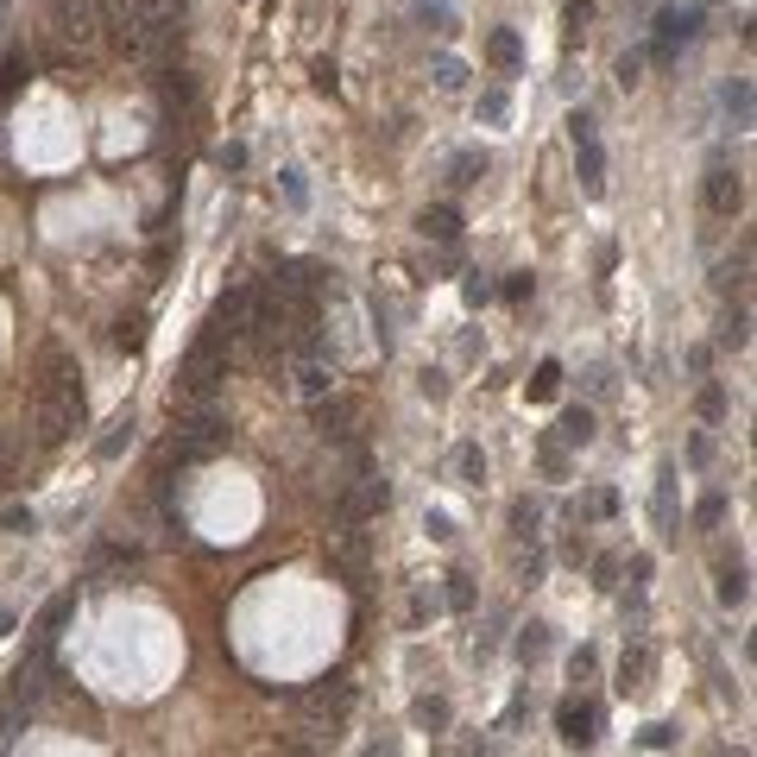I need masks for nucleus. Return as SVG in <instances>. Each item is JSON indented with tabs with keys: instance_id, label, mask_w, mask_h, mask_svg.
<instances>
[{
	"instance_id": "1",
	"label": "nucleus",
	"mask_w": 757,
	"mask_h": 757,
	"mask_svg": "<svg viewBox=\"0 0 757 757\" xmlns=\"http://www.w3.org/2000/svg\"><path fill=\"white\" fill-rule=\"evenodd\" d=\"M76 424H83V386H76L70 361L51 347V354H45V386H38V436H45V442H63Z\"/></svg>"
},
{
	"instance_id": "2",
	"label": "nucleus",
	"mask_w": 757,
	"mask_h": 757,
	"mask_svg": "<svg viewBox=\"0 0 757 757\" xmlns=\"http://www.w3.org/2000/svg\"><path fill=\"white\" fill-rule=\"evenodd\" d=\"M221 379H228V341L203 329V341H196V347H190V361H183L178 392H183V398H209Z\"/></svg>"
},
{
	"instance_id": "3",
	"label": "nucleus",
	"mask_w": 757,
	"mask_h": 757,
	"mask_svg": "<svg viewBox=\"0 0 757 757\" xmlns=\"http://www.w3.org/2000/svg\"><path fill=\"white\" fill-rule=\"evenodd\" d=\"M569 146H575V178L587 196L606 190V146H600V126L594 114H569Z\"/></svg>"
},
{
	"instance_id": "4",
	"label": "nucleus",
	"mask_w": 757,
	"mask_h": 757,
	"mask_svg": "<svg viewBox=\"0 0 757 757\" xmlns=\"http://www.w3.org/2000/svg\"><path fill=\"white\" fill-rule=\"evenodd\" d=\"M228 449V417H215V411H196V417H183L178 436H171V461H203V454Z\"/></svg>"
},
{
	"instance_id": "5",
	"label": "nucleus",
	"mask_w": 757,
	"mask_h": 757,
	"mask_svg": "<svg viewBox=\"0 0 757 757\" xmlns=\"http://www.w3.org/2000/svg\"><path fill=\"white\" fill-rule=\"evenodd\" d=\"M253 303H259V291H253V284H228V291L215 297V309H209V334H221V341H241V334L253 329Z\"/></svg>"
},
{
	"instance_id": "6",
	"label": "nucleus",
	"mask_w": 757,
	"mask_h": 757,
	"mask_svg": "<svg viewBox=\"0 0 757 757\" xmlns=\"http://www.w3.org/2000/svg\"><path fill=\"white\" fill-rule=\"evenodd\" d=\"M695 26H700L695 7H682V13L669 7V13H657V38H650V58H657V63H675V51H682V45L695 38Z\"/></svg>"
},
{
	"instance_id": "7",
	"label": "nucleus",
	"mask_w": 757,
	"mask_h": 757,
	"mask_svg": "<svg viewBox=\"0 0 757 757\" xmlns=\"http://www.w3.org/2000/svg\"><path fill=\"white\" fill-rule=\"evenodd\" d=\"M700 196H707V209H713V215H738V209H745V178H738L732 164H713Z\"/></svg>"
},
{
	"instance_id": "8",
	"label": "nucleus",
	"mask_w": 757,
	"mask_h": 757,
	"mask_svg": "<svg viewBox=\"0 0 757 757\" xmlns=\"http://www.w3.org/2000/svg\"><path fill=\"white\" fill-rule=\"evenodd\" d=\"M51 26H58V38H70V45H89L95 38V0H51Z\"/></svg>"
},
{
	"instance_id": "9",
	"label": "nucleus",
	"mask_w": 757,
	"mask_h": 757,
	"mask_svg": "<svg viewBox=\"0 0 757 757\" xmlns=\"http://www.w3.org/2000/svg\"><path fill=\"white\" fill-rule=\"evenodd\" d=\"M291 386H297V398H309V404L329 398L334 392V361L329 354H297V379H291Z\"/></svg>"
},
{
	"instance_id": "10",
	"label": "nucleus",
	"mask_w": 757,
	"mask_h": 757,
	"mask_svg": "<svg viewBox=\"0 0 757 757\" xmlns=\"http://www.w3.org/2000/svg\"><path fill=\"white\" fill-rule=\"evenodd\" d=\"M555 727L569 745H594V727H600V707H587V700H562V713H555Z\"/></svg>"
},
{
	"instance_id": "11",
	"label": "nucleus",
	"mask_w": 757,
	"mask_h": 757,
	"mask_svg": "<svg viewBox=\"0 0 757 757\" xmlns=\"http://www.w3.org/2000/svg\"><path fill=\"white\" fill-rule=\"evenodd\" d=\"M386 499H392V486L373 480V474H361V486L341 499V512H347V517H373V512H386Z\"/></svg>"
},
{
	"instance_id": "12",
	"label": "nucleus",
	"mask_w": 757,
	"mask_h": 757,
	"mask_svg": "<svg viewBox=\"0 0 757 757\" xmlns=\"http://www.w3.org/2000/svg\"><path fill=\"white\" fill-rule=\"evenodd\" d=\"M720 101H727V121L745 133V126H752V83H745V76H732L727 89H720Z\"/></svg>"
},
{
	"instance_id": "13",
	"label": "nucleus",
	"mask_w": 757,
	"mask_h": 757,
	"mask_svg": "<svg viewBox=\"0 0 757 757\" xmlns=\"http://www.w3.org/2000/svg\"><path fill=\"white\" fill-rule=\"evenodd\" d=\"M417 228H424V241H461V215L454 209H424V221H417Z\"/></svg>"
},
{
	"instance_id": "14",
	"label": "nucleus",
	"mask_w": 757,
	"mask_h": 757,
	"mask_svg": "<svg viewBox=\"0 0 757 757\" xmlns=\"http://www.w3.org/2000/svg\"><path fill=\"white\" fill-rule=\"evenodd\" d=\"M555 436H562L569 449H587V442H594V411H562Z\"/></svg>"
},
{
	"instance_id": "15",
	"label": "nucleus",
	"mask_w": 757,
	"mask_h": 757,
	"mask_svg": "<svg viewBox=\"0 0 757 757\" xmlns=\"http://www.w3.org/2000/svg\"><path fill=\"white\" fill-rule=\"evenodd\" d=\"M486 178V151H454L449 158V183L454 190H467V183H480Z\"/></svg>"
},
{
	"instance_id": "16",
	"label": "nucleus",
	"mask_w": 757,
	"mask_h": 757,
	"mask_svg": "<svg viewBox=\"0 0 757 757\" xmlns=\"http://www.w3.org/2000/svg\"><path fill=\"white\" fill-rule=\"evenodd\" d=\"M486 58L499 63V70H517V63H524V45H517V32H492V38H486Z\"/></svg>"
},
{
	"instance_id": "17",
	"label": "nucleus",
	"mask_w": 757,
	"mask_h": 757,
	"mask_svg": "<svg viewBox=\"0 0 757 757\" xmlns=\"http://www.w3.org/2000/svg\"><path fill=\"white\" fill-rule=\"evenodd\" d=\"M70 606H76V594H58V600L45 606V619H38V650H51V637H58V625L70 619Z\"/></svg>"
},
{
	"instance_id": "18",
	"label": "nucleus",
	"mask_w": 757,
	"mask_h": 757,
	"mask_svg": "<svg viewBox=\"0 0 757 757\" xmlns=\"http://www.w3.org/2000/svg\"><path fill=\"white\" fill-rule=\"evenodd\" d=\"M347 700H354V688H347V675H329L316 695H309V707H329V713H347Z\"/></svg>"
},
{
	"instance_id": "19",
	"label": "nucleus",
	"mask_w": 757,
	"mask_h": 757,
	"mask_svg": "<svg viewBox=\"0 0 757 757\" xmlns=\"http://www.w3.org/2000/svg\"><path fill=\"white\" fill-rule=\"evenodd\" d=\"M126 442H133V417H114V424H108V436L95 442V454H101V461H121Z\"/></svg>"
},
{
	"instance_id": "20",
	"label": "nucleus",
	"mask_w": 757,
	"mask_h": 757,
	"mask_svg": "<svg viewBox=\"0 0 757 757\" xmlns=\"http://www.w3.org/2000/svg\"><path fill=\"white\" fill-rule=\"evenodd\" d=\"M454 474H461V486H480L486 480V454L474 449V442H461V449H454Z\"/></svg>"
},
{
	"instance_id": "21",
	"label": "nucleus",
	"mask_w": 757,
	"mask_h": 757,
	"mask_svg": "<svg viewBox=\"0 0 757 757\" xmlns=\"http://www.w3.org/2000/svg\"><path fill=\"white\" fill-rule=\"evenodd\" d=\"M657 524H675V467L657 474Z\"/></svg>"
},
{
	"instance_id": "22",
	"label": "nucleus",
	"mask_w": 757,
	"mask_h": 757,
	"mask_svg": "<svg viewBox=\"0 0 757 757\" xmlns=\"http://www.w3.org/2000/svg\"><path fill=\"white\" fill-rule=\"evenodd\" d=\"M720 600H727V606H745V569H738V562H727V569H720Z\"/></svg>"
},
{
	"instance_id": "23",
	"label": "nucleus",
	"mask_w": 757,
	"mask_h": 757,
	"mask_svg": "<svg viewBox=\"0 0 757 757\" xmlns=\"http://www.w3.org/2000/svg\"><path fill=\"white\" fill-rule=\"evenodd\" d=\"M544 650H549V625H524V637H517V657H524V663H537Z\"/></svg>"
},
{
	"instance_id": "24",
	"label": "nucleus",
	"mask_w": 757,
	"mask_h": 757,
	"mask_svg": "<svg viewBox=\"0 0 757 757\" xmlns=\"http://www.w3.org/2000/svg\"><path fill=\"white\" fill-rule=\"evenodd\" d=\"M512 537H530V544H537V505H530V499H512Z\"/></svg>"
},
{
	"instance_id": "25",
	"label": "nucleus",
	"mask_w": 757,
	"mask_h": 757,
	"mask_svg": "<svg viewBox=\"0 0 757 757\" xmlns=\"http://www.w3.org/2000/svg\"><path fill=\"white\" fill-rule=\"evenodd\" d=\"M429 76H436V89H461V83H467V70H461L454 58H436L429 63Z\"/></svg>"
},
{
	"instance_id": "26",
	"label": "nucleus",
	"mask_w": 757,
	"mask_h": 757,
	"mask_svg": "<svg viewBox=\"0 0 757 757\" xmlns=\"http://www.w3.org/2000/svg\"><path fill=\"white\" fill-rule=\"evenodd\" d=\"M505 114H512V101H505V89H486V95H480V121H486V126H499Z\"/></svg>"
},
{
	"instance_id": "27",
	"label": "nucleus",
	"mask_w": 757,
	"mask_h": 757,
	"mask_svg": "<svg viewBox=\"0 0 757 757\" xmlns=\"http://www.w3.org/2000/svg\"><path fill=\"white\" fill-rule=\"evenodd\" d=\"M316 404H322V398H316ZM316 424H322V436H347V404H322V411H316Z\"/></svg>"
},
{
	"instance_id": "28",
	"label": "nucleus",
	"mask_w": 757,
	"mask_h": 757,
	"mask_svg": "<svg viewBox=\"0 0 757 757\" xmlns=\"http://www.w3.org/2000/svg\"><path fill=\"white\" fill-rule=\"evenodd\" d=\"M675 738H682L675 727H644V732H637V745H644V752H669Z\"/></svg>"
},
{
	"instance_id": "29",
	"label": "nucleus",
	"mask_w": 757,
	"mask_h": 757,
	"mask_svg": "<svg viewBox=\"0 0 757 757\" xmlns=\"http://www.w3.org/2000/svg\"><path fill=\"white\" fill-rule=\"evenodd\" d=\"M417 727H449V700H417Z\"/></svg>"
},
{
	"instance_id": "30",
	"label": "nucleus",
	"mask_w": 757,
	"mask_h": 757,
	"mask_svg": "<svg viewBox=\"0 0 757 757\" xmlns=\"http://www.w3.org/2000/svg\"><path fill=\"white\" fill-rule=\"evenodd\" d=\"M555 379H562V366H555V361L537 366V379H530V398H555Z\"/></svg>"
},
{
	"instance_id": "31",
	"label": "nucleus",
	"mask_w": 757,
	"mask_h": 757,
	"mask_svg": "<svg viewBox=\"0 0 757 757\" xmlns=\"http://www.w3.org/2000/svg\"><path fill=\"white\" fill-rule=\"evenodd\" d=\"M700 417H707V424H720V417H727V392H720V386H707V392H700Z\"/></svg>"
},
{
	"instance_id": "32",
	"label": "nucleus",
	"mask_w": 757,
	"mask_h": 757,
	"mask_svg": "<svg viewBox=\"0 0 757 757\" xmlns=\"http://www.w3.org/2000/svg\"><path fill=\"white\" fill-rule=\"evenodd\" d=\"M745 272H752V253H738V259H727V266H720V284H745Z\"/></svg>"
},
{
	"instance_id": "33",
	"label": "nucleus",
	"mask_w": 757,
	"mask_h": 757,
	"mask_svg": "<svg viewBox=\"0 0 757 757\" xmlns=\"http://www.w3.org/2000/svg\"><path fill=\"white\" fill-rule=\"evenodd\" d=\"M720 341H727V347H745V309H732L727 322H720Z\"/></svg>"
},
{
	"instance_id": "34",
	"label": "nucleus",
	"mask_w": 757,
	"mask_h": 757,
	"mask_svg": "<svg viewBox=\"0 0 757 757\" xmlns=\"http://www.w3.org/2000/svg\"><path fill=\"white\" fill-rule=\"evenodd\" d=\"M695 517H700V524H720V517H727V492H707Z\"/></svg>"
},
{
	"instance_id": "35",
	"label": "nucleus",
	"mask_w": 757,
	"mask_h": 757,
	"mask_svg": "<svg viewBox=\"0 0 757 757\" xmlns=\"http://www.w3.org/2000/svg\"><path fill=\"white\" fill-rule=\"evenodd\" d=\"M284 203H291V209H303V203H309V190H303V171H284Z\"/></svg>"
},
{
	"instance_id": "36",
	"label": "nucleus",
	"mask_w": 757,
	"mask_h": 757,
	"mask_svg": "<svg viewBox=\"0 0 757 757\" xmlns=\"http://www.w3.org/2000/svg\"><path fill=\"white\" fill-rule=\"evenodd\" d=\"M449 581H454V587H449V606H454V612H467V606H474V587H467L461 575H449Z\"/></svg>"
},
{
	"instance_id": "37",
	"label": "nucleus",
	"mask_w": 757,
	"mask_h": 757,
	"mask_svg": "<svg viewBox=\"0 0 757 757\" xmlns=\"http://www.w3.org/2000/svg\"><path fill=\"white\" fill-rule=\"evenodd\" d=\"M429 537H436V544H449V537H454V517H442V512H429Z\"/></svg>"
},
{
	"instance_id": "38",
	"label": "nucleus",
	"mask_w": 757,
	"mask_h": 757,
	"mask_svg": "<svg viewBox=\"0 0 757 757\" xmlns=\"http://www.w3.org/2000/svg\"><path fill=\"white\" fill-rule=\"evenodd\" d=\"M637 76H644V58H619V83H625V89H632Z\"/></svg>"
},
{
	"instance_id": "39",
	"label": "nucleus",
	"mask_w": 757,
	"mask_h": 757,
	"mask_svg": "<svg viewBox=\"0 0 757 757\" xmlns=\"http://www.w3.org/2000/svg\"><path fill=\"white\" fill-rule=\"evenodd\" d=\"M0 524H7L13 537H26V530H32V512H7V517H0Z\"/></svg>"
},
{
	"instance_id": "40",
	"label": "nucleus",
	"mask_w": 757,
	"mask_h": 757,
	"mask_svg": "<svg viewBox=\"0 0 757 757\" xmlns=\"http://www.w3.org/2000/svg\"><path fill=\"white\" fill-rule=\"evenodd\" d=\"M7 632H13V612H0V637H7Z\"/></svg>"
},
{
	"instance_id": "41",
	"label": "nucleus",
	"mask_w": 757,
	"mask_h": 757,
	"mask_svg": "<svg viewBox=\"0 0 757 757\" xmlns=\"http://www.w3.org/2000/svg\"><path fill=\"white\" fill-rule=\"evenodd\" d=\"M0 26H7V7H0Z\"/></svg>"
}]
</instances>
